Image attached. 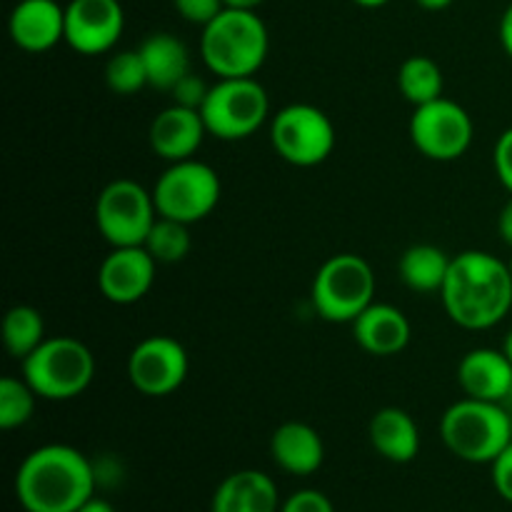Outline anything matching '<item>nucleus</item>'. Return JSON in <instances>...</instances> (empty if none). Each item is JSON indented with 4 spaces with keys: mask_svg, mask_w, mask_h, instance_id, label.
<instances>
[{
    "mask_svg": "<svg viewBox=\"0 0 512 512\" xmlns=\"http://www.w3.org/2000/svg\"><path fill=\"white\" fill-rule=\"evenodd\" d=\"M148 73V85L173 90L190 73V55L183 40L173 33H150L138 48Z\"/></svg>",
    "mask_w": 512,
    "mask_h": 512,
    "instance_id": "412c9836",
    "label": "nucleus"
},
{
    "mask_svg": "<svg viewBox=\"0 0 512 512\" xmlns=\"http://www.w3.org/2000/svg\"><path fill=\"white\" fill-rule=\"evenodd\" d=\"M173 5L175 10H178L180 18L205 28L210 20L218 18V15L223 13L225 0H173Z\"/></svg>",
    "mask_w": 512,
    "mask_h": 512,
    "instance_id": "c85d7f7f",
    "label": "nucleus"
},
{
    "mask_svg": "<svg viewBox=\"0 0 512 512\" xmlns=\"http://www.w3.org/2000/svg\"><path fill=\"white\" fill-rule=\"evenodd\" d=\"M398 88L415 108L433 103V100L443 98V68L428 55H410L398 70Z\"/></svg>",
    "mask_w": 512,
    "mask_h": 512,
    "instance_id": "5701e85b",
    "label": "nucleus"
},
{
    "mask_svg": "<svg viewBox=\"0 0 512 512\" xmlns=\"http://www.w3.org/2000/svg\"><path fill=\"white\" fill-rule=\"evenodd\" d=\"M498 35H500V45H503V50L512 58V3L505 8V13L500 15Z\"/></svg>",
    "mask_w": 512,
    "mask_h": 512,
    "instance_id": "72a5a7b5",
    "label": "nucleus"
},
{
    "mask_svg": "<svg viewBox=\"0 0 512 512\" xmlns=\"http://www.w3.org/2000/svg\"><path fill=\"white\" fill-rule=\"evenodd\" d=\"M200 115L208 135L220 140L250 138L270 115L268 90L255 78H218L210 85Z\"/></svg>",
    "mask_w": 512,
    "mask_h": 512,
    "instance_id": "0eeeda50",
    "label": "nucleus"
},
{
    "mask_svg": "<svg viewBox=\"0 0 512 512\" xmlns=\"http://www.w3.org/2000/svg\"><path fill=\"white\" fill-rule=\"evenodd\" d=\"M143 245L158 260V265L180 263L183 258H188L190 245H193V240H190V225L158 215V220L150 228Z\"/></svg>",
    "mask_w": 512,
    "mask_h": 512,
    "instance_id": "393cba45",
    "label": "nucleus"
},
{
    "mask_svg": "<svg viewBox=\"0 0 512 512\" xmlns=\"http://www.w3.org/2000/svg\"><path fill=\"white\" fill-rule=\"evenodd\" d=\"M350 325H353L355 343L365 353L378 358L398 355L400 350L408 348L413 335L408 315L390 303H370Z\"/></svg>",
    "mask_w": 512,
    "mask_h": 512,
    "instance_id": "f3484780",
    "label": "nucleus"
},
{
    "mask_svg": "<svg viewBox=\"0 0 512 512\" xmlns=\"http://www.w3.org/2000/svg\"><path fill=\"white\" fill-rule=\"evenodd\" d=\"M415 3L425 10H445V8H450L455 0H415Z\"/></svg>",
    "mask_w": 512,
    "mask_h": 512,
    "instance_id": "e433bc0d",
    "label": "nucleus"
},
{
    "mask_svg": "<svg viewBox=\"0 0 512 512\" xmlns=\"http://www.w3.org/2000/svg\"><path fill=\"white\" fill-rule=\"evenodd\" d=\"M375 273L365 258L340 253L325 260L313 280L315 313L328 323H353L373 300Z\"/></svg>",
    "mask_w": 512,
    "mask_h": 512,
    "instance_id": "423d86ee",
    "label": "nucleus"
},
{
    "mask_svg": "<svg viewBox=\"0 0 512 512\" xmlns=\"http://www.w3.org/2000/svg\"><path fill=\"white\" fill-rule=\"evenodd\" d=\"M510 270H512V258H510Z\"/></svg>",
    "mask_w": 512,
    "mask_h": 512,
    "instance_id": "37998d69",
    "label": "nucleus"
},
{
    "mask_svg": "<svg viewBox=\"0 0 512 512\" xmlns=\"http://www.w3.org/2000/svg\"><path fill=\"white\" fill-rule=\"evenodd\" d=\"M238 488L240 508L243 512H280V495L278 485L273 478L260 470H240L230 475Z\"/></svg>",
    "mask_w": 512,
    "mask_h": 512,
    "instance_id": "bb28decb",
    "label": "nucleus"
},
{
    "mask_svg": "<svg viewBox=\"0 0 512 512\" xmlns=\"http://www.w3.org/2000/svg\"><path fill=\"white\" fill-rule=\"evenodd\" d=\"M475 125L468 110L455 100L443 98L418 105L410 118V140L430 160L450 163L468 153Z\"/></svg>",
    "mask_w": 512,
    "mask_h": 512,
    "instance_id": "9b49d317",
    "label": "nucleus"
},
{
    "mask_svg": "<svg viewBox=\"0 0 512 512\" xmlns=\"http://www.w3.org/2000/svg\"><path fill=\"white\" fill-rule=\"evenodd\" d=\"M503 353L508 355V360L512 363V330L508 335H505V343H503Z\"/></svg>",
    "mask_w": 512,
    "mask_h": 512,
    "instance_id": "ea45409f",
    "label": "nucleus"
},
{
    "mask_svg": "<svg viewBox=\"0 0 512 512\" xmlns=\"http://www.w3.org/2000/svg\"><path fill=\"white\" fill-rule=\"evenodd\" d=\"M23 378L43 400H73L90 388L95 358L85 343L70 335L45 338L23 360Z\"/></svg>",
    "mask_w": 512,
    "mask_h": 512,
    "instance_id": "39448f33",
    "label": "nucleus"
},
{
    "mask_svg": "<svg viewBox=\"0 0 512 512\" xmlns=\"http://www.w3.org/2000/svg\"><path fill=\"white\" fill-rule=\"evenodd\" d=\"M98 473L73 445L50 443L25 455L15 495L25 512H78L95 498Z\"/></svg>",
    "mask_w": 512,
    "mask_h": 512,
    "instance_id": "f257e3e1",
    "label": "nucleus"
},
{
    "mask_svg": "<svg viewBox=\"0 0 512 512\" xmlns=\"http://www.w3.org/2000/svg\"><path fill=\"white\" fill-rule=\"evenodd\" d=\"M510 443H512V425H510Z\"/></svg>",
    "mask_w": 512,
    "mask_h": 512,
    "instance_id": "79ce46f5",
    "label": "nucleus"
},
{
    "mask_svg": "<svg viewBox=\"0 0 512 512\" xmlns=\"http://www.w3.org/2000/svg\"><path fill=\"white\" fill-rule=\"evenodd\" d=\"M188 370V350L170 335H150L130 350V385L148 398H165L175 393L188 378Z\"/></svg>",
    "mask_w": 512,
    "mask_h": 512,
    "instance_id": "f8f14e48",
    "label": "nucleus"
},
{
    "mask_svg": "<svg viewBox=\"0 0 512 512\" xmlns=\"http://www.w3.org/2000/svg\"><path fill=\"white\" fill-rule=\"evenodd\" d=\"M493 165L495 175H498V180L503 183V188L512 195V128L505 130L498 138V143H495Z\"/></svg>",
    "mask_w": 512,
    "mask_h": 512,
    "instance_id": "2f4dec72",
    "label": "nucleus"
},
{
    "mask_svg": "<svg viewBox=\"0 0 512 512\" xmlns=\"http://www.w3.org/2000/svg\"><path fill=\"white\" fill-rule=\"evenodd\" d=\"M208 128L200 115V110L185 108V105L173 103L170 108L160 110L150 123V148L158 158L168 160V163H178V160L195 158V153L203 145Z\"/></svg>",
    "mask_w": 512,
    "mask_h": 512,
    "instance_id": "2eb2a0df",
    "label": "nucleus"
},
{
    "mask_svg": "<svg viewBox=\"0 0 512 512\" xmlns=\"http://www.w3.org/2000/svg\"><path fill=\"white\" fill-rule=\"evenodd\" d=\"M280 512H335L333 503L325 493L320 490H298V493L290 495L283 505H280Z\"/></svg>",
    "mask_w": 512,
    "mask_h": 512,
    "instance_id": "7c9ffc66",
    "label": "nucleus"
},
{
    "mask_svg": "<svg viewBox=\"0 0 512 512\" xmlns=\"http://www.w3.org/2000/svg\"><path fill=\"white\" fill-rule=\"evenodd\" d=\"M220 175L203 160H178L163 170L153 188L155 208L163 218L193 225L208 218L220 203Z\"/></svg>",
    "mask_w": 512,
    "mask_h": 512,
    "instance_id": "6e6552de",
    "label": "nucleus"
},
{
    "mask_svg": "<svg viewBox=\"0 0 512 512\" xmlns=\"http://www.w3.org/2000/svg\"><path fill=\"white\" fill-rule=\"evenodd\" d=\"M370 443L390 463H410L420 453V430L403 408H383L370 420Z\"/></svg>",
    "mask_w": 512,
    "mask_h": 512,
    "instance_id": "aec40b11",
    "label": "nucleus"
},
{
    "mask_svg": "<svg viewBox=\"0 0 512 512\" xmlns=\"http://www.w3.org/2000/svg\"><path fill=\"white\" fill-rule=\"evenodd\" d=\"M208 90H210V85H205L195 73H188L178 85H175L173 90H170V93H173V100L178 105L200 110L203 108L205 98H208Z\"/></svg>",
    "mask_w": 512,
    "mask_h": 512,
    "instance_id": "c756f323",
    "label": "nucleus"
},
{
    "mask_svg": "<svg viewBox=\"0 0 512 512\" xmlns=\"http://www.w3.org/2000/svg\"><path fill=\"white\" fill-rule=\"evenodd\" d=\"M10 40L25 53H45L65 40V5L58 0H20L8 20Z\"/></svg>",
    "mask_w": 512,
    "mask_h": 512,
    "instance_id": "dca6fc26",
    "label": "nucleus"
},
{
    "mask_svg": "<svg viewBox=\"0 0 512 512\" xmlns=\"http://www.w3.org/2000/svg\"><path fill=\"white\" fill-rule=\"evenodd\" d=\"M270 50V35L255 10L223 8L200 35V55L218 78H255Z\"/></svg>",
    "mask_w": 512,
    "mask_h": 512,
    "instance_id": "7ed1b4c3",
    "label": "nucleus"
},
{
    "mask_svg": "<svg viewBox=\"0 0 512 512\" xmlns=\"http://www.w3.org/2000/svg\"><path fill=\"white\" fill-rule=\"evenodd\" d=\"M335 125L328 113L310 103L285 105L270 120V143L290 165L313 168L325 163L335 150Z\"/></svg>",
    "mask_w": 512,
    "mask_h": 512,
    "instance_id": "9d476101",
    "label": "nucleus"
},
{
    "mask_svg": "<svg viewBox=\"0 0 512 512\" xmlns=\"http://www.w3.org/2000/svg\"><path fill=\"white\" fill-rule=\"evenodd\" d=\"M353 3L360 5V8H383L390 0H353Z\"/></svg>",
    "mask_w": 512,
    "mask_h": 512,
    "instance_id": "58836bf2",
    "label": "nucleus"
},
{
    "mask_svg": "<svg viewBox=\"0 0 512 512\" xmlns=\"http://www.w3.org/2000/svg\"><path fill=\"white\" fill-rule=\"evenodd\" d=\"M458 383L465 398L503 403L512 388V363L503 350L475 348L460 360Z\"/></svg>",
    "mask_w": 512,
    "mask_h": 512,
    "instance_id": "a211bd4d",
    "label": "nucleus"
},
{
    "mask_svg": "<svg viewBox=\"0 0 512 512\" xmlns=\"http://www.w3.org/2000/svg\"><path fill=\"white\" fill-rule=\"evenodd\" d=\"M498 230H500V238H503L505 243H508L512 248V195H510L508 203L503 205V210H500Z\"/></svg>",
    "mask_w": 512,
    "mask_h": 512,
    "instance_id": "f704fd0d",
    "label": "nucleus"
},
{
    "mask_svg": "<svg viewBox=\"0 0 512 512\" xmlns=\"http://www.w3.org/2000/svg\"><path fill=\"white\" fill-rule=\"evenodd\" d=\"M508 400H510V405H512V388H510V395H508Z\"/></svg>",
    "mask_w": 512,
    "mask_h": 512,
    "instance_id": "a19ab883",
    "label": "nucleus"
},
{
    "mask_svg": "<svg viewBox=\"0 0 512 512\" xmlns=\"http://www.w3.org/2000/svg\"><path fill=\"white\" fill-rule=\"evenodd\" d=\"M155 220H158V208H155L153 190L143 188L138 180H113L100 190L95 200V225L105 243L113 248L143 245Z\"/></svg>",
    "mask_w": 512,
    "mask_h": 512,
    "instance_id": "1a4fd4ad",
    "label": "nucleus"
},
{
    "mask_svg": "<svg viewBox=\"0 0 512 512\" xmlns=\"http://www.w3.org/2000/svg\"><path fill=\"white\" fill-rule=\"evenodd\" d=\"M105 85L115 95H135L148 88V73H145V63L138 48L110 55V60L105 63Z\"/></svg>",
    "mask_w": 512,
    "mask_h": 512,
    "instance_id": "cd10ccee",
    "label": "nucleus"
},
{
    "mask_svg": "<svg viewBox=\"0 0 512 512\" xmlns=\"http://www.w3.org/2000/svg\"><path fill=\"white\" fill-rule=\"evenodd\" d=\"M38 393L28 385L25 378H3L0 380V428L15 430L23 428L35 413Z\"/></svg>",
    "mask_w": 512,
    "mask_h": 512,
    "instance_id": "a878e982",
    "label": "nucleus"
},
{
    "mask_svg": "<svg viewBox=\"0 0 512 512\" xmlns=\"http://www.w3.org/2000/svg\"><path fill=\"white\" fill-rule=\"evenodd\" d=\"M78 512H115V508L108 503V500L93 498V500H88V503H85Z\"/></svg>",
    "mask_w": 512,
    "mask_h": 512,
    "instance_id": "c9c22d12",
    "label": "nucleus"
},
{
    "mask_svg": "<svg viewBox=\"0 0 512 512\" xmlns=\"http://www.w3.org/2000/svg\"><path fill=\"white\" fill-rule=\"evenodd\" d=\"M453 258L443 248L430 243L410 245L400 255L398 273L400 280L415 293H440L445 285V278L450 273Z\"/></svg>",
    "mask_w": 512,
    "mask_h": 512,
    "instance_id": "4be33fe9",
    "label": "nucleus"
},
{
    "mask_svg": "<svg viewBox=\"0 0 512 512\" xmlns=\"http://www.w3.org/2000/svg\"><path fill=\"white\" fill-rule=\"evenodd\" d=\"M440 298L460 328H493L512 310L510 263L485 250H465L453 258Z\"/></svg>",
    "mask_w": 512,
    "mask_h": 512,
    "instance_id": "f03ea898",
    "label": "nucleus"
},
{
    "mask_svg": "<svg viewBox=\"0 0 512 512\" xmlns=\"http://www.w3.org/2000/svg\"><path fill=\"white\" fill-rule=\"evenodd\" d=\"M45 335V320L43 313L33 305H13L3 318V343L5 350L13 355L15 360L23 363L35 348H38Z\"/></svg>",
    "mask_w": 512,
    "mask_h": 512,
    "instance_id": "b1692460",
    "label": "nucleus"
},
{
    "mask_svg": "<svg viewBox=\"0 0 512 512\" xmlns=\"http://www.w3.org/2000/svg\"><path fill=\"white\" fill-rule=\"evenodd\" d=\"M265 0H225V8H243V10H255L258 5H263Z\"/></svg>",
    "mask_w": 512,
    "mask_h": 512,
    "instance_id": "4c0bfd02",
    "label": "nucleus"
},
{
    "mask_svg": "<svg viewBox=\"0 0 512 512\" xmlns=\"http://www.w3.org/2000/svg\"><path fill=\"white\" fill-rule=\"evenodd\" d=\"M125 30L120 0H70L65 5V43L80 55H103Z\"/></svg>",
    "mask_w": 512,
    "mask_h": 512,
    "instance_id": "ddd939ff",
    "label": "nucleus"
},
{
    "mask_svg": "<svg viewBox=\"0 0 512 512\" xmlns=\"http://www.w3.org/2000/svg\"><path fill=\"white\" fill-rule=\"evenodd\" d=\"M270 455L285 473L305 478L320 470L325 460V445L313 425L290 420L280 425L270 438Z\"/></svg>",
    "mask_w": 512,
    "mask_h": 512,
    "instance_id": "6ab92c4d",
    "label": "nucleus"
},
{
    "mask_svg": "<svg viewBox=\"0 0 512 512\" xmlns=\"http://www.w3.org/2000/svg\"><path fill=\"white\" fill-rule=\"evenodd\" d=\"M158 260L145 245L113 248L98 268V288L110 303L133 305L150 293L155 283Z\"/></svg>",
    "mask_w": 512,
    "mask_h": 512,
    "instance_id": "4468645a",
    "label": "nucleus"
},
{
    "mask_svg": "<svg viewBox=\"0 0 512 512\" xmlns=\"http://www.w3.org/2000/svg\"><path fill=\"white\" fill-rule=\"evenodd\" d=\"M512 415L500 403L463 398L440 418L443 443L465 463H493L510 445Z\"/></svg>",
    "mask_w": 512,
    "mask_h": 512,
    "instance_id": "20e7f679",
    "label": "nucleus"
},
{
    "mask_svg": "<svg viewBox=\"0 0 512 512\" xmlns=\"http://www.w3.org/2000/svg\"><path fill=\"white\" fill-rule=\"evenodd\" d=\"M490 468H493V485L498 495L512 503V443L490 463Z\"/></svg>",
    "mask_w": 512,
    "mask_h": 512,
    "instance_id": "473e14b6",
    "label": "nucleus"
}]
</instances>
